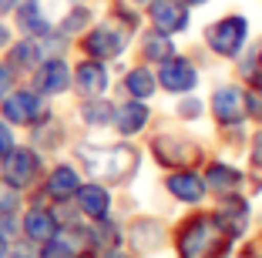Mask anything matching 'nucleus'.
Listing matches in <instances>:
<instances>
[{
  "label": "nucleus",
  "mask_w": 262,
  "mask_h": 258,
  "mask_svg": "<svg viewBox=\"0 0 262 258\" xmlns=\"http://www.w3.org/2000/svg\"><path fill=\"white\" fill-rule=\"evenodd\" d=\"M229 245L232 238L222 231V225L215 218H192L178 235L182 258H219L229 251Z\"/></svg>",
  "instance_id": "f257e3e1"
},
{
  "label": "nucleus",
  "mask_w": 262,
  "mask_h": 258,
  "mask_svg": "<svg viewBox=\"0 0 262 258\" xmlns=\"http://www.w3.org/2000/svg\"><path fill=\"white\" fill-rule=\"evenodd\" d=\"M81 158L88 161L91 175L111 178V181H121V178H128L131 171H135V165H138V154L131 151V148H98V151H91V148H81Z\"/></svg>",
  "instance_id": "f03ea898"
},
{
  "label": "nucleus",
  "mask_w": 262,
  "mask_h": 258,
  "mask_svg": "<svg viewBox=\"0 0 262 258\" xmlns=\"http://www.w3.org/2000/svg\"><path fill=\"white\" fill-rule=\"evenodd\" d=\"M37 175H40L37 151H31V148H10L4 154V184L20 191V188H31L37 181Z\"/></svg>",
  "instance_id": "7ed1b4c3"
},
{
  "label": "nucleus",
  "mask_w": 262,
  "mask_h": 258,
  "mask_svg": "<svg viewBox=\"0 0 262 258\" xmlns=\"http://www.w3.org/2000/svg\"><path fill=\"white\" fill-rule=\"evenodd\" d=\"M246 37H249L246 17H222L215 27H208V47L222 57H235L246 44Z\"/></svg>",
  "instance_id": "20e7f679"
},
{
  "label": "nucleus",
  "mask_w": 262,
  "mask_h": 258,
  "mask_svg": "<svg viewBox=\"0 0 262 258\" xmlns=\"http://www.w3.org/2000/svg\"><path fill=\"white\" fill-rule=\"evenodd\" d=\"M0 111H4L7 124H37L47 118L44 101H40L37 91H10L0 101Z\"/></svg>",
  "instance_id": "39448f33"
},
{
  "label": "nucleus",
  "mask_w": 262,
  "mask_h": 258,
  "mask_svg": "<svg viewBox=\"0 0 262 258\" xmlns=\"http://www.w3.org/2000/svg\"><path fill=\"white\" fill-rule=\"evenodd\" d=\"M148 17H151V24L162 34L185 31V24H188V10L182 0H151L148 4Z\"/></svg>",
  "instance_id": "423d86ee"
},
{
  "label": "nucleus",
  "mask_w": 262,
  "mask_h": 258,
  "mask_svg": "<svg viewBox=\"0 0 262 258\" xmlns=\"http://www.w3.org/2000/svg\"><path fill=\"white\" fill-rule=\"evenodd\" d=\"M158 81H162L165 91H171V94H185V91H192V87H195L199 74H195V67L185 61V57H168V61H162Z\"/></svg>",
  "instance_id": "0eeeda50"
},
{
  "label": "nucleus",
  "mask_w": 262,
  "mask_h": 258,
  "mask_svg": "<svg viewBox=\"0 0 262 258\" xmlns=\"http://www.w3.org/2000/svg\"><path fill=\"white\" fill-rule=\"evenodd\" d=\"M37 77H34V87L40 94H64L71 87V67L61 61V57H51V61H40L37 67Z\"/></svg>",
  "instance_id": "6e6552de"
},
{
  "label": "nucleus",
  "mask_w": 262,
  "mask_h": 258,
  "mask_svg": "<svg viewBox=\"0 0 262 258\" xmlns=\"http://www.w3.org/2000/svg\"><path fill=\"white\" fill-rule=\"evenodd\" d=\"M84 51L91 54L94 61L115 57V54L124 51V34L118 31V27H111V24H101V27H94V31L84 37Z\"/></svg>",
  "instance_id": "1a4fd4ad"
},
{
  "label": "nucleus",
  "mask_w": 262,
  "mask_h": 258,
  "mask_svg": "<svg viewBox=\"0 0 262 258\" xmlns=\"http://www.w3.org/2000/svg\"><path fill=\"white\" fill-rule=\"evenodd\" d=\"M212 111H215L219 124H242L246 118V94L239 87H219L212 98Z\"/></svg>",
  "instance_id": "9d476101"
},
{
  "label": "nucleus",
  "mask_w": 262,
  "mask_h": 258,
  "mask_svg": "<svg viewBox=\"0 0 262 258\" xmlns=\"http://www.w3.org/2000/svg\"><path fill=\"white\" fill-rule=\"evenodd\" d=\"M74 198H77V208L88 215V218H94V221H104L108 218V208H111V198H108V188L104 184H81V188L74 191Z\"/></svg>",
  "instance_id": "9b49d317"
},
{
  "label": "nucleus",
  "mask_w": 262,
  "mask_h": 258,
  "mask_svg": "<svg viewBox=\"0 0 262 258\" xmlns=\"http://www.w3.org/2000/svg\"><path fill=\"white\" fill-rule=\"evenodd\" d=\"M14 14H17V27H20L24 37H31V40L51 37V20L40 14L37 4H27V0H24V7H17Z\"/></svg>",
  "instance_id": "f8f14e48"
},
{
  "label": "nucleus",
  "mask_w": 262,
  "mask_h": 258,
  "mask_svg": "<svg viewBox=\"0 0 262 258\" xmlns=\"http://www.w3.org/2000/svg\"><path fill=\"white\" fill-rule=\"evenodd\" d=\"M74 81H77V91L84 94V98H101V91L108 87V71L98 61H84L74 71Z\"/></svg>",
  "instance_id": "ddd939ff"
},
{
  "label": "nucleus",
  "mask_w": 262,
  "mask_h": 258,
  "mask_svg": "<svg viewBox=\"0 0 262 258\" xmlns=\"http://www.w3.org/2000/svg\"><path fill=\"white\" fill-rule=\"evenodd\" d=\"M57 231V218H54V212H47V208H31V212L24 215V235L31 238V242H40L44 245L47 238Z\"/></svg>",
  "instance_id": "4468645a"
},
{
  "label": "nucleus",
  "mask_w": 262,
  "mask_h": 258,
  "mask_svg": "<svg viewBox=\"0 0 262 258\" xmlns=\"http://www.w3.org/2000/svg\"><path fill=\"white\" fill-rule=\"evenodd\" d=\"M215 221L222 225V231H225L229 238H239L242 231H246V221H249L246 201H239V198H229V201H225V208L215 215Z\"/></svg>",
  "instance_id": "2eb2a0df"
},
{
  "label": "nucleus",
  "mask_w": 262,
  "mask_h": 258,
  "mask_svg": "<svg viewBox=\"0 0 262 258\" xmlns=\"http://www.w3.org/2000/svg\"><path fill=\"white\" fill-rule=\"evenodd\" d=\"M40 54H44V47H40V40H31V37H24V40H17V44L10 47L7 67H10V71H34V67L40 64Z\"/></svg>",
  "instance_id": "dca6fc26"
},
{
  "label": "nucleus",
  "mask_w": 262,
  "mask_h": 258,
  "mask_svg": "<svg viewBox=\"0 0 262 258\" xmlns=\"http://www.w3.org/2000/svg\"><path fill=\"white\" fill-rule=\"evenodd\" d=\"M77 188H81V181H77V171L71 165L54 168L51 178H47V195L54 198V201H68V198H74Z\"/></svg>",
  "instance_id": "f3484780"
},
{
  "label": "nucleus",
  "mask_w": 262,
  "mask_h": 258,
  "mask_svg": "<svg viewBox=\"0 0 262 258\" xmlns=\"http://www.w3.org/2000/svg\"><path fill=\"white\" fill-rule=\"evenodd\" d=\"M44 245H47V251H44L47 258H77L81 255V245H84V235H81V231H61V228H57Z\"/></svg>",
  "instance_id": "a211bd4d"
},
{
  "label": "nucleus",
  "mask_w": 262,
  "mask_h": 258,
  "mask_svg": "<svg viewBox=\"0 0 262 258\" xmlns=\"http://www.w3.org/2000/svg\"><path fill=\"white\" fill-rule=\"evenodd\" d=\"M115 124H118L121 134H138L148 124V107L141 104V101H128V104H121L115 111Z\"/></svg>",
  "instance_id": "6ab92c4d"
},
{
  "label": "nucleus",
  "mask_w": 262,
  "mask_h": 258,
  "mask_svg": "<svg viewBox=\"0 0 262 258\" xmlns=\"http://www.w3.org/2000/svg\"><path fill=\"white\" fill-rule=\"evenodd\" d=\"M155 154L165 165H185V161L199 158V148H192L188 141H171V137H158L155 141Z\"/></svg>",
  "instance_id": "aec40b11"
},
{
  "label": "nucleus",
  "mask_w": 262,
  "mask_h": 258,
  "mask_svg": "<svg viewBox=\"0 0 262 258\" xmlns=\"http://www.w3.org/2000/svg\"><path fill=\"white\" fill-rule=\"evenodd\" d=\"M168 191L175 198H182V201H202L205 181H202L199 175H192V171H175V175L168 178Z\"/></svg>",
  "instance_id": "412c9836"
},
{
  "label": "nucleus",
  "mask_w": 262,
  "mask_h": 258,
  "mask_svg": "<svg viewBox=\"0 0 262 258\" xmlns=\"http://www.w3.org/2000/svg\"><path fill=\"white\" fill-rule=\"evenodd\" d=\"M124 87H128L131 98L145 101V98H151V94H155V74L148 67H135L128 77H124Z\"/></svg>",
  "instance_id": "4be33fe9"
},
{
  "label": "nucleus",
  "mask_w": 262,
  "mask_h": 258,
  "mask_svg": "<svg viewBox=\"0 0 262 258\" xmlns=\"http://www.w3.org/2000/svg\"><path fill=\"white\" fill-rule=\"evenodd\" d=\"M208 184H212V188L215 191H235L239 188V181H242V175L239 171H235V168H225V165H212L208 168V178H205Z\"/></svg>",
  "instance_id": "5701e85b"
},
{
  "label": "nucleus",
  "mask_w": 262,
  "mask_h": 258,
  "mask_svg": "<svg viewBox=\"0 0 262 258\" xmlns=\"http://www.w3.org/2000/svg\"><path fill=\"white\" fill-rule=\"evenodd\" d=\"M145 57L162 64V61H168V57H175V47H171V40L165 37L162 31H155V34L145 37Z\"/></svg>",
  "instance_id": "b1692460"
},
{
  "label": "nucleus",
  "mask_w": 262,
  "mask_h": 258,
  "mask_svg": "<svg viewBox=\"0 0 262 258\" xmlns=\"http://www.w3.org/2000/svg\"><path fill=\"white\" fill-rule=\"evenodd\" d=\"M81 114H84V121H88V124L101 128V124H108L111 118H115V107L104 104V101H88V104L81 107Z\"/></svg>",
  "instance_id": "393cba45"
},
{
  "label": "nucleus",
  "mask_w": 262,
  "mask_h": 258,
  "mask_svg": "<svg viewBox=\"0 0 262 258\" xmlns=\"http://www.w3.org/2000/svg\"><path fill=\"white\" fill-rule=\"evenodd\" d=\"M88 20H91V10H88V7H74V10H71V17H64L61 31H64V34H77Z\"/></svg>",
  "instance_id": "a878e982"
},
{
  "label": "nucleus",
  "mask_w": 262,
  "mask_h": 258,
  "mask_svg": "<svg viewBox=\"0 0 262 258\" xmlns=\"http://www.w3.org/2000/svg\"><path fill=\"white\" fill-rule=\"evenodd\" d=\"M20 208V198H17V188H10V184L0 181V215H10Z\"/></svg>",
  "instance_id": "bb28decb"
},
{
  "label": "nucleus",
  "mask_w": 262,
  "mask_h": 258,
  "mask_svg": "<svg viewBox=\"0 0 262 258\" xmlns=\"http://www.w3.org/2000/svg\"><path fill=\"white\" fill-rule=\"evenodd\" d=\"M10 91H14V71H10L7 64H0V101L7 98Z\"/></svg>",
  "instance_id": "cd10ccee"
},
{
  "label": "nucleus",
  "mask_w": 262,
  "mask_h": 258,
  "mask_svg": "<svg viewBox=\"0 0 262 258\" xmlns=\"http://www.w3.org/2000/svg\"><path fill=\"white\" fill-rule=\"evenodd\" d=\"M246 74L252 77L255 84H262V47H259V54H252V57H249V64H246Z\"/></svg>",
  "instance_id": "c85d7f7f"
},
{
  "label": "nucleus",
  "mask_w": 262,
  "mask_h": 258,
  "mask_svg": "<svg viewBox=\"0 0 262 258\" xmlns=\"http://www.w3.org/2000/svg\"><path fill=\"white\" fill-rule=\"evenodd\" d=\"M246 111L252 118H262V91H249L246 94Z\"/></svg>",
  "instance_id": "c756f323"
},
{
  "label": "nucleus",
  "mask_w": 262,
  "mask_h": 258,
  "mask_svg": "<svg viewBox=\"0 0 262 258\" xmlns=\"http://www.w3.org/2000/svg\"><path fill=\"white\" fill-rule=\"evenodd\" d=\"M10 148H14V131H10L7 124H0V158H4Z\"/></svg>",
  "instance_id": "7c9ffc66"
},
{
  "label": "nucleus",
  "mask_w": 262,
  "mask_h": 258,
  "mask_svg": "<svg viewBox=\"0 0 262 258\" xmlns=\"http://www.w3.org/2000/svg\"><path fill=\"white\" fill-rule=\"evenodd\" d=\"M252 165L262 168V134H255V141H252Z\"/></svg>",
  "instance_id": "2f4dec72"
},
{
  "label": "nucleus",
  "mask_w": 262,
  "mask_h": 258,
  "mask_svg": "<svg viewBox=\"0 0 262 258\" xmlns=\"http://www.w3.org/2000/svg\"><path fill=\"white\" fill-rule=\"evenodd\" d=\"M17 4H20V0H0V17L14 14V10H17Z\"/></svg>",
  "instance_id": "473e14b6"
},
{
  "label": "nucleus",
  "mask_w": 262,
  "mask_h": 258,
  "mask_svg": "<svg viewBox=\"0 0 262 258\" xmlns=\"http://www.w3.org/2000/svg\"><path fill=\"white\" fill-rule=\"evenodd\" d=\"M202 107L195 104V101H185V104H182V114H185V118H192V114H199Z\"/></svg>",
  "instance_id": "72a5a7b5"
},
{
  "label": "nucleus",
  "mask_w": 262,
  "mask_h": 258,
  "mask_svg": "<svg viewBox=\"0 0 262 258\" xmlns=\"http://www.w3.org/2000/svg\"><path fill=\"white\" fill-rule=\"evenodd\" d=\"M7 40H10V31L4 27V24H0V47H7Z\"/></svg>",
  "instance_id": "f704fd0d"
},
{
  "label": "nucleus",
  "mask_w": 262,
  "mask_h": 258,
  "mask_svg": "<svg viewBox=\"0 0 262 258\" xmlns=\"http://www.w3.org/2000/svg\"><path fill=\"white\" fill-rule=\"evenodd\" d=\"M0 258H7V238L0 235Z\"/></svg>",
  "instance_id": "c9c22d12"
},
{
  "label": "nucleus",
  "mask_w": 262,
  "mask_h": 258,
  "mask_svg": "<svg viewBox=\"0 0 262 258\" xmlns=\"http://www.w3.org/2000/svg\"><path fill=\"white\" fill-rule=\"evenodd\" d=\"M108 258H124V255H118V251H111V255H108Z\"/></svg>",
  "instance_id": "e433bc0d"
},
{
  "label": "nucleus",
  "mask_w": 262,
  "mask_h": 258,
  "mask_svg": "<svg viewBox=\"0 0 262 258\" xmlns=\"http://www.w3.org/2000/svg\"><path fill=\"white\" fill-rule=\"evenodd\" d=\"M185 4H205V0H185Z\"/></svg>",
  "instance_id": "4c0bfd02"
},
{
  "label": "nucleus",
  "mask_w": 262,
  "mask_h": 258,
  "mask_svg": "<svg viewBox=\"0 0 262 258\" xmlns=\"http://www.w3.org/2000/svg\"><path fill=\"white\" fill-rule=\"evenodd\" d=\"M27 4H37V0H27Z\"/></svg>",
  "instance_id": "58836bf2"
},
{
  "label": "nucleus",
  "mask_w": 262,
  "mask_h": 258,
  "mask_svg": "<svg viewBox=\"0 0 262 258\" xmlns=\"http://www.w3.org/2000/svg\"><path fill=\"white\" fill-rule=\"evenodd\" d=\"M77 258H88V255H77Z\"/></svg>",
  "instance_id": "ea45409f"
},
{
  "label": "nucleus",
  "mask_w": 262,
  "mask_h": 258,
  "mask_svg": "<svg viewBox=\"0 0 262 258\" xmlns=\"http://www.w3.org/2000/svg\"><path fill=\"white\" fill-rule=\"evenodd\" d=\"M138 4H145V0H138Z\"/></svg>",
  "instance_id": "a19ab883"
}]
</instances>
